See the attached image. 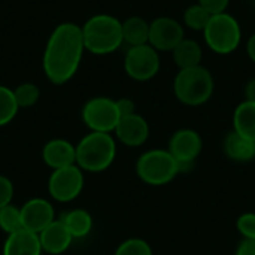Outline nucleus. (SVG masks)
I'll list each match as a JSON object with an SVG mask.
<instances>
[{"instance_id": "obj_26", "label": "nucleus", "mask_w": 255, "mask_h": 255, "mask_svg": "<svg viewBox=\"0 0 255 255\" xmlns=\"http://www.w3.org/2000/svg\"><path fill=\"white\" fill-rule=\"evenodd\" d=\"M114 255H154L151 245L140 238H130L121 242Z\"/></svg>"}, {"instance_id": "obj_13", "label": "nucleus", "mask_w": 255, "mask_h": 255, "mask_svg": "<svg viewBox=\"0 0 255 255\" xmlns=\"http://www.w3.org/2000/svg\"><path fill=\"white\" fill-rule=\"evenodd\" d=\"M112 134L120 143L128 148H139L145 145L149 137V124L140 114L136 112L121 117Z\"/></svg>"}, {"instance_id": "obj_31", "label": "nucleus", "mask_w": 255, "mask_h": 255, "mask_svg": "<svg viewBox=\"0 0 255 255\" xmlns=\"http://www.w3.org/2000/svg\"><path fill=\"white\" fill-rule=\"evenodd\" d=\"M235 255H255V239H242Z\"/></svg>"}, {"instance_id": "obj_18", "label": "nucleus", "mask_w": 255, "mask_h": 255, "mask_svg": "<svg viewBox=\"0 0 255 255\" xmlns=\"http://www.w3.org/2000/svg\"><path fill=\"white\" fill-rule=\"evenodd\" d=\"M172 57L178 69H188L202 64L203 49L200 43L194 39L184 37L172 51Z\"/></svg>"}, {"instance_id": "obj_9", "label": "nucleus", "mask_w": 255, "mask_h": 255, "mask_svg": "<svg viewBox=\"0 0 255 255\" xmlns=\"http://www.w3.org/2000/svg\"><path fill=\"white\" fill-rule=\"evenodd\" d=\"M84 184V170L72 164L51 172L48 178V193L51 199L58 203H70L81 196Z\"/></svg>"}, {"instance_id": "obj_34", "label": "nucleus", "mask_w": 255, "mask_h": 255, "mask_svg": "<svg viewBox=\"0 0 255 255\" xmlns=\"http://www.w3.org/2000/svg\"><path fill=\"white\" fill-rule=\"evenodd\" d=\"M253 1H254V3H255V0H253Z\"/></svg>"}, {"instance_id": "obj_3", "label": "nucleus", "mask_w": 255, "mask_h": 255, "mask_svg": "<svg viewBox=\"0 0 255 255\" xmlns=\"http://www.w3.org/2000/svg\"><path fill=\"white\" fill-rule=\"evenodd\" d=\"M117 157V139L112 133L90 131L76 143V166L84 172L108 170Z\"/></svg>"}, {"instance_id": "obj_23", "label": "nucleus", "mask_w": 255, "mask_h": 255, "mask_svg": "<svg viewBox=\"0 0 255 255\" xmlns=\"http://www.w3.org/2000/svg\"><path fill=\"white\" fill-rule=\"evenodd\" d=\"M19 108L16 105L13 90L0 85V127L7 126L18 114Z\"/></svg>"}, {"instance_id": "obj_1", "label": "nucleus", "mask_w": 255, "mask_h": 255, "mask_svg": "<svg viewBox=\"0 0 255 255\" xmlns=\"http://www.w3.org/2000/svg\"><path fill=\"white\" fill-rule=\"evenodd\" d=\"M84 52L85 45L81 25L75 22L57 25L46 42L42 58L45 76L55 85L69 82L78 72Z\"/></svg>"}, {"instance_id": "obj_27", "label": "nucleus", "mask_w": 255, "mask_h": 255, "mask_svg": "<svg viewBox=\"0 0 255 255\" xmlns=\"http://www.w3.org/2000/svg\"><path fill=\"white\" fill-rule=\"evenodd\" d=\"M236 229L242 239H255V212H245L236 221Z\"/></svg>"}, {"instance_id": "obj_5", "label": "nucleus", "mask_w": 255, "mask_h": 255, "mask_svg": "<svg viewBox=\"0 0 255 255\" xmlns=\"http://www.w3.org/2000/svg\"><path fill=\"white\" fill-rule=\"evenodd\" d=\"M181 173L179 163L166 149L154 148L145 151L136 161L137 178L151 187H163L170 184Z\"/></svg>"}, {"instance_id": "obj_12", "label": "nucleus", "mask_w": 255, "mask_h": 255, "mask_svg": "<svg viewBox=\"0 0 255 255\" xmlns=\"http://www.w3.org/2000/svg\"><path fill=\"white\" fill-rule=\"evenodd\" d=\"M22 229L39 235L52 221H55V209L52 203L43 197H33L21 206Z\"/></svg>"}, {"instance_id": "obj_28", "label": "nucleus", "mask_w": 255, "mask_h": 255, "mask_svg": "<svg viewBox=\"0 0 255 255\" xmlns=\"http://www.w3.org/2000/svg\"><path fill=\"white\" fill-rule=\"evenodd\" d=\"M13 193H15V188H13L12 181L7 176L0 175V209L12 203Z\"/></svg>"}, {"instance_id": "obj_24", "label": "nucleus", "mask_w": 255, "mask_h": 255, "mask_svg": "<svg viewBox=\"0 0 255 255\" xmlns=\"http://www.w3.org/2000/svg\"><path fill=\"white\" fill-rule=\"evenodd\" d=\"M22 229V218H21V208L15 205H7L0 209V230L7 235L19 232Z\"/></svg>"}, {"instance_id": "obj_30", "label": "nucleus", "mask_w": 255, "mask_h": 255, "mask_svg": "<svg viewBox=\"0 0 255 255\" xmlns=\"http://www.w3.org/2000/svg\"><path fill=\"white\" fill-rule=\"evenodd\" d=\"M117 108H118L120 117H127V115L136 114V103L128 97L118 99L117 100Z\"/></svg>"}, {"instance_id": "obj_6", "label": "nucleus", "mask_w": 255, "mask_h": 255, "mask_svg": "<svg viewBox=\"0 0 255 255\" xmlns=\"http://www.w3.org/2000/svg\"><path fill=\"white\" fill-rule=\"evenodd\" d=\"M202 33L206 46L218 55H229L242 43V27L229 12L212 15Z\"/></svg>"}, {"instance_id": "obj_14", "label": "nucleus", "mask_w": 255, "mask_h": 255, "mask_svg": "<svg viewBox=\"0 0 255 255\" xmlns=\"http://www.w3.org/2000/svg\"><path fill=\"white\" fill-rule=\"evenodd\" d=\"M42 161L51 170L76 164V145L61 137L51 139L42 148Z\"/></svg>"}, {"instance_id": "obj_19", "label": "nucleus", "mask_w": 255, "mask_h": 255, "mask_svg": "<svg viewBox=\"0 0 255 255\" xmlns=\"http://www.w3.org/2000/svg\"><path fill=\"white\" fill-rule=\"evenodd\" d=\"M60 220L67 227V230L70 232L73 239H84V238H87L91 233L93 226H94L91 214L88 211L82 209V208L67 211Z\"/></svg>"}, {"instance_id": "obj_32", "label": "nucleus", "mask_w": 255, "mask_h": 255, "mask_svg": "<svg viewBox=\"0 0 255 255\" xmlns=\"http://www.w3.org/2000/svg\"><path fill=\"white\" fill-rule=\"evenodd\" d=\"M244 93H245V100H248L251 103H255V78L250 79L247 82Z\"/></svg>"}, {"instance_id": "obj_15", "label": "nucleus", "mask_w": 255, "mask_h": 255, "mask_svg": "<svg viewBox=\"0 0 255 255\" xmlns=\"http://www.w3.org/2000/svg\"><path fill=\"white\" fill-rule=\"evenodd\" d=\"M37 236L42 245V251L49 255L64 254L70 248L72 242L75 241L61 220L52 221Z\"/></svg>"}, {"instance_id": "obj_2", "label": "nucleus", "mask_w": 255, "mask_h": 255, "mask_svg": "<svg viewBox=\"0 0 255 255\" xmlns=\"http://www.w3.org/2000/svg\"><path fill=\"white\" fill-rule=\"evenodd\" d=\"M82 28L85 51L96 55H108L124 43L123 21L109 13H97L88 18Z\"/></svg>"}, {"instance_id": "obj_16", "label": "nucleus", "mask_w": 255, "mask_h": 255, "mask_svg": "<svg viewBox=\"0 0 255 255\" xmlns=\"http://www.w3.org/2000/svg\"><path fill=\"white\" fill-rule=\"evenodd\" d=\"M42 245L39 236L33 232L21 229L6 236L1 255H42Z\"/></svg>"}, {"instance_id": "obj_17", "label": "nucleus", "mask_w": 255, "mask_h": 255, "mask_svg": "<svg viewBox=\"0 0 255 255\" xmlns=\"http://www.w3.org/2000/svg\"><path fill=\"white\" fill-rule=\"evenodd\" d=\"M224 154L236 163H248L255 160V142L232 130L224 139Z\"/></svg>"}, {"instance_id": "obj_25", "label": "nucleus", "mask_w": 255, "mask_h": 255, "mask_svg": "<svg viewBox=\"0 0 255 255\" xmlns=\"http://www.w3.org/2000/svg\"><path fill=\"white\" fill-rule=\"evenodd\" d=\"M13 96L16 100V105L19 109H27L34 106L39 102L40 97V90L37 85L31 84V82H24L21 85H18L13 90Z\"/></svg>"}, {"instance_id": "obj_21", "label": "nucleus", "mask_w": 255, "mask_h": 255, "mask_svg": "<svg viewBox=\"0 0 255 255\" xmlns=\"http://www.w3.org/2000/svg\"><path fill=\"white\" fill-rule=\"evenodd\" d=\"M123 37L128 46H139L149 42V22L142 16H128L123 21Z\"/></svg>"}, {"instance_id": "obj_10", "label": "nucleus", "mask_w": 255, "mask_h": 255, "mask_svg": "<svg viewBox=\"0 0 255 255\" xmlns=\"http://www.w3.org/2000/svg\"><path fill=\"white\" fill-rule=\"evenodd\" d=\"M203 149V140L199 131L193 128H179L176 130L167 143V151L179 163L181 172L190 169L194 161L199 158Z\"/></svg>"}, {"instance_id": "obj_11", "label": "nucleus", "mask_w": 255, "mask_h": 255, "mask_svg": "<svg viewBox=\"0 0 255 255\" xmlns=\"http://www.w3.org/2000/svg\"><path fill=\"white\" fill-rule=\"evenodd\" d=\"M185 37L184 24L172 16H157L149 21V45L158 52H172Z\"/></svg>"}, {"instance_id": "obj_22", "label": "nucleus", "mask_w": 255, "mask_h": 255, "mask_svg": "<svg viewBox=\"0 0 255 255\" xmlns=\"http://www.w3.org/2000/svg\"><path fill=\"white\" fill-rule=\"evenodd\" d=\"M211 13L199 3L190 4L182 15V22L184 27H188L190 30L194 31H203L205 27L208 25L209 19H211Z\"/></svg>"}, {"instance_id": "obj_29", "label": "nucleus", "mask_w": 255, "mask_h": 255, "mask_svg": "<svg viewBox=\"0 0 255 255\" xmlns=\"http://www.w3.org/2000/svg\"><path fill=\"white\" fill-rule=\"evenodd\" d=\"M199 4H202L211 15L227 12L230 6V0H199Z\"/></svg>"}, {"instance_id": "obj_7", "label": "nucleus", "mask_w": 255, "mask_h": 255, "mask_svg": "<svg viewBox=\"0 0 255 255\" xmlns=\"http://www.w3.org/2000/svg\"><path fill=\"white\" fill-rule=\"evenodd\" d=\"M161 67L160 52L149 43L128 46L124 57V70L136 82H146L157 76Z\"/></svg>"}, {"instance_id": "obj_33", "label": "nucleus", "mask_w": 255, "mask_h": 255, "mask_svg": "<svg viewBox=\"0 0 255 255\" xmlns=\"http://www.w3.org/2000/svg\"><path fill=\"white\" fill-rule=\"evenodd\" d=\"M245 48H247V54H248V58L255 63V33H253L250 37H248V40H247V45H245Z\"/></svg>"}, {"instance_id": "obj_8", "label": "nucleus", "mask_w": 255, "mask_h": 255, "mask_svg": "<svg viewBox=\"0 0 255 255\" xmlns=\"http://www.w3.org/2000/svg\"><path fill=\"white\" fill-rule=\"evenodd\" d=\"M120 118L117 100L111 97L97 96L82 106V121L90 131L114 133Z\"/></svg>"}, {"instance_id": "obj_4", "label": "nucleus", "mask_w": 255, "mask_h": 255, "mask_svg": "<svg viewBox=\"0 0 255 255\" xmlns=\"http://www.w3.org/2000/svg\"><path fill=\"white\" fill-rule=\"evenodd\" d=\"M215 81L205 66L179 69L173 79V94L185 106L197 108L208 103L214 94Z\"/></svg>"}, {"instance_id": "obj_20", "label": "nucleus", "mask_w": 255, "mask_h": 255, "mask_svg": "<svg viewBox=\"0 0 255 255\" xmlns=\"http://www.w3.org/2000/svg\"><path fill=\"white\" fill-rule=\"evenodd\" d=\"M233 130L255 142V103L241 102L233 112Z\"/></svg>"}]
</instances>
